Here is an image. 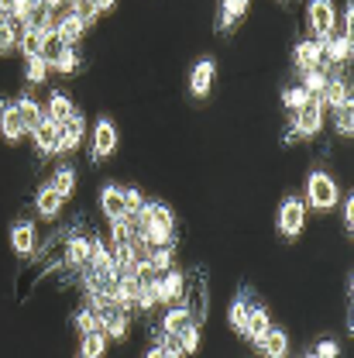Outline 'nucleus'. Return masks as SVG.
<instances>
[{
    "label": "nucleus",
    "mask_w": 354,
    "mask_h": 358,
    "mask_svg": "<svg viewBox=\"0 0 354 358\" xmlns=\"http://www.w3.org/2000/svg\"><path fill=\"white\" fill-rule=\"evenodd\" d=\"M248 10V0H221V17H217V31H227L230 24H237Z\"/></svg>",
    "instance_id": "obj_24"
},
{
    "label": "nucleus",
    "mask_w": 354,
    "mask_h": 358,
    "mask_svg": "<svg viewBox=\"0 0 354 358\" xmlns=\"http://www.w3.org/2000/svg\"><path fill=\"white\" fill-rule=\"evenodd\" d=\"M293 128L300 138H313V134L323 128V100L320 96H310L300 110H296V121H293Z\"/></svg>",
    "instance_id": "obj_4"
},
{
    "label": "nucleus",
    "mask_w": 354,
    "mask_h": 358,
    "mask_svg": "<svg viewBox=\"0 0 354 358\" xmlns=\"http://www.w3.org/2000/svg\"><path fill=\"white\" fill-rule=\"evenodd\" d=\"M83 28H87V24H83V21L69 10V14L55 24V35H59V42H62V45H76L80 38H83Z\"/></svg>",
    "instance_id": "obj_23"
},
{
    "label": "nucleus",
    "mask_w": 354,
    "mask_h": 358,
    "mask_svg": "<svg viewBox=\"0 0 354 358\" xmlns=\"http://www.w3.org/2000/svg\"><path fill=\"white\" fill-rule=\"evenodd\" d=\"M162 358H182V352L176 345H162Z\"/></svg>",
    "instance_id": "obj_42"
},
{
    "label": "nucleus",
    "mask_w": 354,
    "mask_h": 358,
    "mask_svg": "<svg viewBox=\"0 0 354 358\" xmlns=\"http://www.w3.org/2000/svg\"><path fill=\"white\" fill-rule=\"evenodd\" d=\"M258 348H262L265 358H286V352H289V338H286L282 327H268L265 338L258 341Z\"/></svg>",
    "instance_id": "obj_17"
},
{
    "label": "nucleus",
    "mask_w": 354,
    "mask_h": 358,
    "mask_svg": "<svg viewBox=\"0 0 354 358\" xmlns=\"http://www.w3.org/2000/svg\"><path fill=\"white\" fill-rule=\"evenodd\" d=\"M303 224H307V207H303L296 196L282 200V207H279V234L296 238V234L303 231Z\"/></svg>",
    "instance_id": "obj_6"
},
{
    "label": "nucleus",
    "mask_w": 354,
    "mask_h": 358,
    "mask_svg": "<svg viewBox=\"0 0 354 358\" xmlns=\"http://www.w3.org/2000/svg\"><path fill=\"white\" fill-rule=\"evenodd\" d=\"M76 324H80V331H83V334H89V331H100V320H96V313H93V307H87V310H80V317H76Z\"/></svg>",
    "instance_id": "obj_39"
},
{
    "label": "nucleus",
    "mask_w": 354,
    "mask_h": 358,
    "mask_svg": "<svg viewBox=\"0 0 354 358\" xmlns=\"http://www.w3.org/2000/svg\"><path fill=\"white\" fill-rule=\"evenodd\" d=\"M268 327H272V324H268L265 303H255V300H251V310H248V320H244V331H241V334H244L248 341H255V345H258V341L265 338Z\"/></svg>",
    "instance_id": "obj_11"
},
{
    "label": "nucleus",
    "mask_w": 354,
    "mask_h": 358,
    "mask_svg": "<svg viewBox=\"0 0 354 358\" xmlns=\"http://www.w3.org/2000/svg\"><path fill=\"white\" fill-rule=\"evenodd\" d=\"M145 358H162V345H158V348H152V352H148Z\"/></svg>",
    "instance_id": "obj_45"
},
{
    "label": "nucleus",
    "mask_w": 354,
    "mask_h": 358,
    "mask_svg": "<svg viewBox=\"0 0 354 358\" xmlns=\"http://www.w3.org/2000/svg\"><path fill=\"white\" fill-rule=\"evenodd\" d=\"M114 3H117V0H93V7H96V14H100V10H110Z\"/></svg>",
    "instance_id": "obj_43"
},
{
    "label": "nucleus",
    "mask_w": 354,
    "mask_h": 358,
    "mask_svg": "<svg viewBox=\"0 0 354 358\" xmlns=\"http://www.w3.org/2000/svg\"><path fill=\"white\" fill-rule=\"evenodd\" d=\"M45 35H48V28H24V31L17 35V48H21L28 59H31V55H42Z\"/></svg>",
    "instance_id": "obj_25"
},
{
    "label": "nucleus",
    "mask_w": 354,
    "mask_h": 358,
    "mask_svg": "<svg viewBox=\"0 0 354 358\" xmlns=\"http://www.w3.org/2000/svg\"><path fill=\"white\" fill-rule=\"evenodd\" d=\"M172 252H176V245H158V248L148 255L152 272H169V268H172Z\"/></svg>",
    "instance_id": "obj_32"
},
{
    "label": "nucleus",
    "mask_w": 354,
    "mask_h": 358,
    "mask_svg": "<svg viewBox=\"0 0 354 358\" xmlns=\"http://www.w3.org/2000/svg\"><path fill=\"white\" fill-rule=\"evenodd\" d=\"M179 303L186 307L193 324H203V320H207L210 296H207V272H203V268H193V272H189V279L182 282V300H179Z\"/></svg>",
    "instance_id": "obj_2"
},
{
    "label": "nucleus",
    "mask_w": 354,
    "mask_h": 358,
    "mask_svg": "<svg viewBox=\"0 0 354 358\" xmlns=\"http://www.w3.org/2000/svg\"><path fill=\"white\" fill-rule=\"evenodd\" d=\"M76 114V107H73V100H69V93H62V90H55L52 93V100H48V121H55V124H62V121H69Z\"/></svg>",
    "instance_id": "obj_22"
},
{
    "label": "nucleus",
    "mask_w": 354,
    "mask_h": 358,
    "mask_svg": "<svg viewBox=\"0 0 354 358\" xmlns=\"http://www.w3.org/2000/svg\"><path fill=\"white\" fill-rule=\"evenodd\" d=\"M114 148H117V128H114V121L103 117L93 128V159H107Z\"/></svg>",
    "instance_id": "obj_9"
},
{
    "label": "nucleus",
    "mask_w": 354,
    "mask_h": 358,
    "mask_svg": "<svg viewBox=\"0 0 354 358\" xmlns=\"http://www.w3.org/2000/svg\"><path fill=\"white\" fill-rule=\"evenodd\" d=\"M323 59L330 66H341L351 59V38L348 35H337V38H323Z\"/></svg>",
    "instance_id": "obj_21"
},
{
    "label": "nucleus",
    "mask_w": 354,
    "mask_h": 358,
    "mask_svg": "<svg viewBox=\"0 0 354 358\" xmlns=\"http://www.w3.org/2000/svg\"><path fill=\"white\" fill-rule=\"evenodd\" d=\"M313 358H341V345H337V341H320Z\"/></svg>",
    "instance_id": "obj_40"
},
{
    "label": "nucleus",
    "mask_w": 354,
    "mask_h": 358,
    "mask_svg": "<svg viewBox=\"0 0 354 358\" xmlns=\"http://www.w3.org/2000/svg\"><path fill=\"white\" fill-rule=\"evenodd\" d=\"M35 207H38V214H42V217H55V214L62 210V196H59L52 186H42V189H38V196H35Z\"/></svg>",
    "instance_id": "obj_27"
},
{
    "label": "nucleus",
    "mask_w": 354,
    "mask_h": 358,
    "mask_svg": "<svg viewBox=\"0 0 354 358\" xmlns=\"http://www.w3.org/2000/svg\"><path fill=\"white\" fill-rule=\"evenodd\" d=\"M48 69H59V73H76L80 69V52L73 48V45H66L55 59H52V66Z\"/></svg>",
    "instance_id": "obj_31"
},
{
    "label": "nucleus",
    "mask_w": 354,
    "mask_h": 358,
    "mask_svg": "<svg viewBox=\"0 0 354 358\" xmlns=\"http://www.w3.org/2000/svg\"><path fill=\"white\" fill-rule=\"evenodd\" d=\"M337 134H344V138H351L354 134V107L351 103L337 107Z\"/></svg>",
    "instance_id": "obj_35"
},
{
    "label": "nucleus",
    "mask_w": 354,
    "mask_h": 358,
    "mask_svg": "<svg viewBox=\"0 0 354 358\" xmlns=\"http://www.w3.org/2000/svg\"><path fill=\"white\" fill-rule=\"evenodd\" d=\"M182 324H189V313H186V307L179 303V307H172V310L165 313V320H162V334H165V338H176L179 331H182Z\"/></svg>",
    "instance_id": "obj_30"
},
{
    "label": "nucleus",
    "mask_w": 354,
    "mask_h": 358,
    "mask_svg": "<svg viewBox=\"0 0 354 358\" xmlns=\"http://www.w3.org/2000/svg\"><path fill=\"white\" fill-rule=\"evenodd\" d=\"M10 7H14V0H0V14H10Z\"/></svg>",
    "instance_id": "obj_44"
},
{
    "label": "nucleus",
    "mask_w": 354,
    "mask_h": 358,
    "mask_svg": "<svg viewBox=\"0 0 354 358\" xmlns=\"http://www.w3.org/2000/svg\"><path fill=\"white\" fill-rule=\"evenodd\" d=\"M17 48V31L7 17H0V52H14Z\"/></svg>",
    "instance_id": "obj_36"
},
{
    "label": "nucleus",
    "mask_w": 354,
    "mask_h": 358,
    "mask_svg": "<svg viewBox=\"0 0 354 358\" xmlns=\"http://www.w3.org/2000/svg\"><path fill=\"white\" fill-rule=\"evenodd\" d=\"M307 358H313V355H307Z\"/></svg>",
    "instance_id": "obj_47"
},
{
    "label": "nucleus",
    "mask_w": 354,
    "mask_h": 358,
    "mask_svg": "<svg viewBox=\"0 0 354 358\" xmlns=\"http://www.w3.org/2000/svg\"><path fill=\"white\" fill-rule=\"evenodd\" d=\"M296 66H300V73H310V69H320V62H323V42L320 38H310V42H300L296 48Z\"/></svg>",
    "instance_id": "obj_13"
},
{
    "label": "nucleus",
    "mask_w": 354,
    "mask_h": 358,
    "mask_svg": "<svg viewBox=\"0 0 354 358\" xmlns=\"http://www.w3.org/2000/svg\"><path fill=\"white\" fill-rule=\"evenodd\" d=\"M337 24V10H334V0H310V31L313 38H330Z\"/></svg>",
    "instance_id": "obj_5"
},
{
    "label": "nucleus",
    "mask_w": 354,
    "mask_h": 358,
    "mask_svg": "<svg viewBox=\"0 0 354 358\" xmlns=\"http://www.w3.org/2000/svg\"><path fill=\"white\" fill-rule=\"evenodd\" d=\"M182 275H179L176 268H169L162 279H152V289H155V300L158 303H176V300H182Z\"/></svg>",
    "instance_id": "obj_7"
},
{
    "label": "nucleus",
    "mask_w": 354,
    "mask_h": 358,
    "mask_svg": "<svg viewBox=\"0 0 354 358\" xmlns=\"http://www.w3.org/2000/svg\"><path fill=\"white\" fill-rule=\"evenodd\" d=\"M83 131H87V117L76 110L69 121L59 124V152H73V148L83 141Z\"/></svg>",
    "instance_id": "obj_8"
},
{
    "label": "nucleus",
    "mask_w": 354,
    "mask_h": 358,
    "mask_svg": "<svg viewBox=\"0 0 354 358\" xmlns=\"http://www.w3.org/2000/svg\"><path fill=\"white\" fill-rule=\"evenodd\" d=\"M141 221V241L148 248H158V245H172V227H176V217L165 203H145V210L134 217Z\"/></svg>",
    "instance_id": "obj_1"
},
{
    "label": "nucleus",
    "mask_w": 354,
    "mask_h": 358,
    "mask_svg": "<svg viewBox=\"0 0 354 358\" xmlns=\"http://www.w3.org/2000/svg\"><path fill=\"white\" fill-rule=\"evenodd\" d=\"M100 207H103V214H107L110 221H124V217H128V214H124V189H121V186H103Z\"/></svg>",
    "instance_id": "obj_15"
},
{
    "label": "nucleus",
    "mask_w": 354,
    "mask_h": 358,
    "mask_svg": "<svg viewBox=\"0 0 354 358\" xmlns=\"http://www.w3.org/2000/svg\"><path fill=\"white\" fill-rule=\"evenodd\" d=\"M103 352H107V334H103V331H89V334H83V355L103 358Z\"/></svg>",
    "instance_id": "obj_33"
},
{
    "label": "nucleus",
    "mask_w": 354,
    "mask_h": 358,
    "mask_svg": "<svg viewBox=\"0 0 354 358\" xmlns=\"http://www.w3.org/2000/svg\"><path fill=\"white\" fill-rule=\"evenodd\" d=\"M307 80H303V90L310 93V96H320V90L327 83V76H323V69H310V73H303Z\"/></svg>",
    "instance_id": "obj_38"
},
{
    "label": "nucleus",
    "mask_w": 354,
    "mask_h": 358,
    "mask_svg": "<svg viewBox=\"0 0 354 358\" xmlns=\"http://www.w3.org/2000/svg\"><path fill=\"white\" fill-rule=\"evenodd\" d=\"M66 262H69V266H87L89 262V238H80V234L66 238Z\"/></svg>",
    "instance_id": "obj_26"
},
{
    "label": "nucleus",
    "mask_w": 354,
    "mask_h": 358,
    "mask_svg": "<svg viewBox=\"0 0 354 358\" xmlns=\"http://www.w3.org/2000/svg\"><path fill=\"white\" fill-rule=\"evenodd\" d=\"M31 134H35V148H38V155H42V159H48V155H55V152H59V124H55V121H48V117H45Z\"/></svg>",
    "instance_id": "obj_12"
},
{
    "label": "nucleus",
    "mask_w": 354,
    "mask_h": 358,
    "mask_svg": "<svg viewBox=\"0 0 354 358\" xmlns=\"http://www.w3.org/2000/svg\"><path fill=\"white\" fill-rule=\"evenodd\" d=\"M344 227L354 231V200L351 196H348V203H344Z\"/></svg>",
    "instance_id": "obj_41"
},
{
    "label": "nucleus",
    "mask_w": 354,
    "mask_h": 358,
    "mask_svg": "<svg viewBox=\"0 0 354 358\" xmlns=\"http://www.w3.org/2000/svg\"><path fill=\"white\" fill-rule=\"evenodd\" d=\"M0 131H3L7 141H21L24 138V124H21L17 110L10 103H3V100H0Z\"/></svg>",
    "instance_id": "obj_19"
},
{
    "label": "nucleus",
    "mask_w": 354,
    "mask_h": 358,
    "mask_svg": "<svg viewBox=\"0 0 354 358\" xmlns=\"http://www.w3.org/2000/svg\"><path fill=\"white\" fill-rule=\"evenodd\" d=\"M14 110H17V117H21V124H24V134L28 131H35L38 124L45 121V114H42V107L31 100V96H21L17 103H14Z\"/></svg>",
    "instance_id": "obj_20"
},
{
    "label": "nucleus",
    "mask_w": 354,
    "mask_h": 358,
    "mask_svg": "<svg viewBox=\"0 0 354 358\" xmlns=\"http://www.w3.org/2000/svg\"><path fill=\"white\" fill-rule=\"evenodd\" d=\"M80 358H87V355H80Z\"/></svg>",
    "instance_id": "obj_46"
},
{
    "label": "nucleus",
    "mask_w": 354,
    "mask_h": 358,
    "mask_svg": "<svg viewBox=\"0 0 354 358\" xmlns=\"http://www.w3.org/2000/svg\"><path fill=\"white\" fill-rule=\"evenodd\" d=\"M35 245H38V231H35L31 221H17L10 227V248H14L17 255H31Z\"/></svg>",
    "instance_id": "obj_10"
},
{
    "label": "nucleus",
    "mask_w": 354,
    "mask_h": 358,
    "mask_svg": "<svg viewBox=\"0 0 354 358\" xmlns=\"http://www.w3.org/2000/svg\"><path fill=\"white\" fill-rule=\"evenodd\" d=\"M337 182L327 176V173H313L310 182H307V200H310V207L316 210H330L334 203H337Z\"/></svg>",
    "instance_id": "obj_3"
},
{
    "label": "nucleus",
    "mask_w": 354,
    "mask_h": 358,
    "mask_svg": "<svg viewBox=\"0 0 354 358\" xmlns=\"http://www.w3.org/2000/svg\"><path fill=\"white\" fill-rule=\"evenodd\" d=\"M172 341H179V352H182V355H193V352L200 348V324H193V320L182 324V331H179Z\"/></svg>",
    "instance_id": "obj_29"
},
{
    "label": "nucleus",
    "mask_w": 354,
    "mask_h": 358,
    "mask_svg": "<svg viewBox=\"0 0 354 358\" xmlns=\"http://www.w3.org/2000/svg\"><path fill=\"white\" fill-rule=\"evenodd\" d=\"M52 189H55L62 200L73 196V189H76V169H73V166H59L55 176H52Z\"/></svg>",
    "instance_id": "obj_28"
},
{
    "label": "nucleus",
    "mask_w": 354,
    "mask_h": 358,
    "mask_svg": "<svg viewBox=\"0 0 354 358\" xmlns=\"http://www.w3.org/2000/svg\"><path fill=\"white\" fill-rule=\"evenodd\" d=\"M248 310H251V289L244 286V289H241V293L234 296V303L227 307V320H230V327H234V331H244Z\"/></svg>",
    "instance_id": "obj_18"
},
{
    "label": "nucleus",
    "mask_w": 354,
    "mask_h": 358,
    "mask_svg": "<svg viewBox=\"0 0 354 358\" xmlns=\"http://www.w3.org/2000/svg\"><path fill=\"white\" fill-rule=\"evenodd\" d=\"M210 87H214V59H203V62H196V66H193L189 90H193V96H207Z\"/></svg>",
    "instance_id": "obj_16"
},
{
    "label": "nucleus",
    "mask_w": 354,
    "mask_h": 358,
    "mask_svg": "<svg viewBox=\"0 0 354 358\" xmlns=\"http://www.w3.org/2000/svg\"><path fill=\"white\" fill-rule=\"evenodd\" d=\"M45 76H48V62L42 55H31L28 59V83H42Z\"/></svg>",
    "instance_id": "obj_37"
},
{
    "label": "nucleus",
    "mask_w": 354,
    "mask_h": 358,
    "mask_svg": "<svg viewBox=\"0 0 354 358\" xmlns=\"http://www.w3.org/2000/svg\"><path fill=\"white\" fill-rule=\"evenodd\" d=\"M320 100H323V107H344V103H351V90H348V83L341 80V76H334V80H327L323 83V90H320Z\"/></svg>",
    "instance_id": "obj_14"
},
{
    "label": "nucleus",
    "mask_w": 354,
    "mask_h": 358,
    "mask_svg": "<svg viewBox=\"0 0 354 358\" xmlns=\"http://www.w3.org/2000/svg\"><path fill=\"white\" fill-rule=\"evenodd\" d=\"M307 100H310V93H307L303 87H286L282 90V103H286L289 110H300Z\"/></svg>",
    "instance_id": "obj_34"
}]
</instances>
